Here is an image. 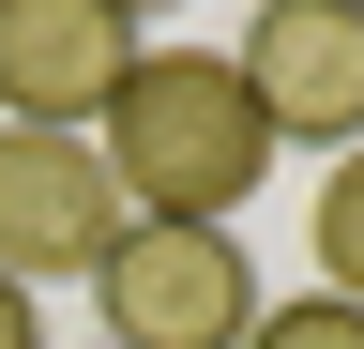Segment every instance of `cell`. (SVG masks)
Masks as SVG:
<instances>
[{"instance_id":"obj_11","label":"cell","mask_w":364,"mask_h":349,"mask_svg":"<svg viewBox=\"0 0 364 349\" xmlns=\"http://www.w3.org/2000/svg\"><path fill=\"white\" fill-rule=\"evenodd\" d=\"M91 349H107V334H91Z\"/></svg>"},{"instance_id":"obj_7","label":"cell","mask_w":364,"mask_h":349,"mask_svg":"<svg viewBox=\"0 0 364 349\" xmlns=\"http://www.w3.org/2000/svg\"><path fill=\"white\" fill-rule=\"evenodd\" d=\"M243 349H364V304H334V289H304V304H258V334Z\"/></svg>"},{"instance_id":"obj_4","label":"cell","mask_w":364,"mask_h":349,"mask_svg":"<svg viewBox=\"0 0 364 349\" xmlns=\"http://www.w3.org/2000/svg\"><path fill=\"white\" fill-rule=\"evenodd\" d=\"M243 92L273 122V152L289 137L364 152V16H334V0H258L243 16Z\"/></svg>"},{"instance_id":"obj_3","label":"cell","mask_w":364,"mask_h":349,"mask_svg":"<svg viewBox=\"0 0 364 349\" xmlns=\"http://www.w3.org/2000/svg\"><path fill=\"white\" fill-rule=\"evenodd\" d=\"M122 76H136V16L122 0H0V122L91 137Z\"/></svg>"},{"instance_id":"obj_6","label":"cell","mask_w":364,"mask_h":349,"mask_svg":"<svg viewBox=\"0 0 364 349\" xmlns=\"http://www.w3.org/2000/svg\"><path fill=\"white\" fill-rule=\"evenodd\" d=\"M304 258H318V289H334V304H364V152H334V167H318Z\"/></svg>"},{"instance_id":"obj_9","label":"cell","mask_w":364,"mask_h":349,"mask_svg":"<svg viewBox=\"0 0 364 349\" xmlns=\"http://www.w3.org/2000/svg\"><path fill=\"white\" fill-rule=\"evenodd\" d=\"M122 16H182V0H122Z\"/></svg>"},{"instance_id":"obj_5","label":"cell","mask_w":364,"mask_h":349,"mask_svg":"<svg viewBox=\"0 0 364 349\" xmlns=\"http://www.w3.org/2000/svg\"><path fill=\"white\" fill-rule=\"evenodd\" d=\"M122 243V183H107V152L91 137H0V274L46 289V274H91V258Z\"/></svg>"},{"instance_id":"obj_10","label":"cell","mask_w":364,"mask_h":349,"mask_svg":"<svg viewBox=\"0 0 364 349\" xmlns=\"http://www.w3.org/2000/svg\"><path fill=\"white\" fill-rule=\"evenodd\" d=\"M334 16H364V0H334Z\"/></svg>"},{"instance_id":"obj_2","label":"cell","mask_w":364,"mask_h":349,"mask_svg":"<svg viewBox=\"0 0 364 349\" xmlns=\"http://www.w3.org/2000/svg\"><path fill=\"white\" fill-rule=\"evenodd\" d=\"M91 319H107V349H243L258 334V258L243 228H136L122 213V243L91 258Z\"/></svg>"},{"instance_id":"obj_8","label":"cell","mask_w":364,"mask_h":349,"mask_svg":"<svg viewBox=\"0 0 364 349\" xmlns=\"http://www.w3.org/2000/svg\"><path fill=\"white\" fill-rule=\"evenodd\" d=\"M0 349H46V319H31V289L0 274Z\"/></svg>"},{"instance_id":"obj_1","label":"cell","mask_w":364,"mask_h":349,"mask_svg":"<svg viewBox=\"0 0 364 349\" xmlns=\"http://www.w3.org/2000/svg\"><path fill=\"white\" fill-rule=\"evenodd\" d=\"M107 183L136 228H243L258 167H273V122L243 92L228 46H136V76L107 92Z\"/></svg>"}]
</instances>
